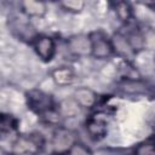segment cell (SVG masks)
Here are the masks:
<instances>
[{"mask_svg":"<svg viewBox=\"0 0 155 155\" xmlns=\"http://www.w3.org/2000/svg\"><path fill=\"white\" fill-rule=\"evenodd\" d=\"M79 140L78 133L62 125L58 126L56 128H53L52 131V136H51V153L53 154H67L69 151V149Z\"/></svg>","mask_w":155,"mask_h":155,"instance_id":"obj_3","label":"cell"},{"mask_svg":"<svg viewBox=\"0 0 155 155\" xmlns=\"http://www.w3.org/2000/svg\"><path fill=\"white\" fill-rule=\"evenodd\" d=\"M56 109H57V111L59 113V115L62 116L63 120L76 117L82 110L81 107L78 104V102L74 99L73 96L65 97V98L61 99L59 102H57Z\"/></svg>","mask_w":155,"mask_h":155,"instance_id":"obj_14","label":"cell"},{"mask_svg":"<svg viewBox=\"0 0 155 155\" xmlns=\"http://www.w3.org/2000/svg\"><path fill=\"white\" fill-rule=\"evenodd\" d=\"M51 80L58 87H68L71 86L76 81V71L71 65L63 64L53 68L50 73Z\"/></svg>","mask_w":155,"mask_h":155,"instance_id":"obj_10","label":"cell"},{"mask_svg":"<svg viewBox=\"0 0 155 155\" xmlns=\"http://www.w3.org/2000/svg\"><path fill=\"white\" fill-rule=\"evenodd\" d=\"M117 58V57H116ZM116 74L119 81H137L142 80V75L132 61L119 58L116 63Z\"/></svg>","mask_w":155,"mask_h":155,"instance_id":"obj_12","label":"cell"},{"mask_svg":"<svg viewBox=\"0 0 155 155\" xmlns=\"http://www.w3.org/2000/svg\"><path fill=\"white\" fill-rule=\"evenodd\" d=\"M132 155H155V136L138 143L133 148Z\"/></svg>","mask_w":155,"mask_h":155,"instance_id":"obj_16","label":"cell"},{"mask_svg":"<svg viewBox=\"0 0 155 155\" xmlns=\"http://www.w3.org/2000/svg\"><path fill=\"white\" fill-rule=\"evenodd\" d=\"M74 99L78 102V104L81 107V109L92 110L96 109L101 98V94L97 93L93 88L87 86H79L73 91Z\"/></svg>","mask_w":155,"mask_h":155,"instance_id":"obj_8","label":"cell"},{"mask_svg":"<svg viewBox=\"0 0 155 155\" xmlns=\"http://www.w3.org/2000/svg\"><path fill=\"white\" fill-rule=\"evenodd\" d=\"M67 50L76 58L91 56V42L88 34H75L67 39Z\"/></svg>","mask_w":155,"mask_h":155,"instance_id":"obj_7","label":"cell"},{"mask_svg":"<svg viewBox=\"0 0 155 155\" xmlns=\"http://www.w3.org/2000/svg\"><path fill=\"white\" fill-rule=\"evenodd\" d=\"M91 42V57L97 61H107L115 56L111 35L103 29H94L88 33Z\"/></svg>","mask_w":155,"mask_h":155,"instance_id":"obj_2","label":"cell"},{"mask_svg":"<svg viewBox=\"0 0 155 155\" xmlns=\"http://www.w3.org/2000/svg\"><path fill=\"white\" fill-rule=\"evenodd\" d=\"M50 155H67V154H53V153H51Z\"/></svg>","mask_w":155,"mask_h":155,"instance_id":"obj_20","label":"cell"},{"mask_svg":"<svg viewBox=\"0 0 155 155\" xmlns=\"http://www.w3.org/2000/svg\"><path fill=\"white\" fill-rule=\"evenodd\" d=\"M140 5L147 7V8H149L150 11L155 12V1H144V2H140Z\"/></svg>","mask_w":155,"mask_h":155,"instance_id":"obj_19","label":"cell"},{"mask_svg":"<svg viewBox=\"0 0 155 155\" xmlns=\"http://www.w3.org/2000/svg\"><path fill=\"white\" fill-rule=\"evenodd\" d=\"M8 28L11 29L12 34L19 40L25 44L31 45L36 36L40 34L35 30L34 25L30 23V19L22 15V17H13L8 21Z\"/></svg>","mask_w":155,"mask_h":155,"instance_id":"obj_5","label":"cell"},{"mask_svg":"<svg viewBox=\"0 0 155 155\" xmlns=\"http://www.w3.org/2000/svg\"><path fill=\"white\" fill-rule=\"evenodd\" d=\"M24 102L27 108L38 116H41L51 110H53L57 105L53 96L41 88H29L24 93Z\"/></svg>","mask_w":155,"mask_h":155,"instance_id":"obj_1","label":"cell"},{"mask_svg":"<svg viewBox=\"0 0 155 155\" xmlns=\"http://www.w3.org/2000/svg\"><path fill=\"white\" fill-rule=\"evenodd\" d=\"M67 155H93L92 150L82 142L78 140L67 153Z\"/></svg>","mask_w":155,"mask_h":155,"instance_id":"obj_18","label":"cell"},{"mask_svg":"<svg viewBox=\"0 0 155 155\" xmlns=\"http://www.w3.org/2000/svg\"><path fill=\"white\" fill-rule=\"evenodd\" d=\"M111 10L116 17V19L122 24L127 25L134 22V8L128 1H115L110 4Z\"/></svg>","mask_w":155,"mask_h":155,"instance_id":"obj_13","label":"cell"},{"mask_svg":"<svg viewBox=\"0 0 155 155\" xmlns=\"http://www.w3.org/2000/svg\"><path fill=\"white\" fill-rule=\"evenodd\" d=\"M19 11L27 18H44L47 15V4L41 0H23L19 2Z\"/></svg>","mask_w":155,"mask_h":155,"instance_id":"obj_11","label":"cell"},{"mask_svg":"<svg viewBox=\"0 0 155 155\" xmlns=\"http://www.w3.org/2000/svg\"><path fill=\"white\" fill-rule=\"evenodd\" d=\"M31 47L39 59L44 63H50L57 53V42L47 34H39L33 41Z\"/></svg>","mask_w":155,"mask_h":155,"instance_id":"obj_6","label":"cell"},{"mask_svg":"<svg viewBox=\"0 0 155 155\" xmlns=\"http://www.w3.org/2000/svg\"><path fill=\"white\" fill-rule=\"evenodd\" d=\"M111 41H113L115 56L117 58H122V59H127V61H132L133 62V59L136 58L137 53L132 48L131 44L128 42L127 38L125 36V34L122 33L121 29H119L117 31H115L111 35Z\"/></svg>","mask_w":155,"mask_h":155,"instance_id":"obj_9","label":"cell"},{"mask_svg":"<svg viewBox=\"0 0 155 155\" xmlns=\"http://www.w3.org/2000/svg\"><path fill=\"white\" fill-rule=\"evenodd\" d=\"M153 61H154V65H155V52H154V57H153Z\"/></svg>","mask_w":155,"mask_h":155,"instance_id":"obj_21","label":"cell"},{"mask_svg":"<svg viewBox=\"0 0 155 155\" xmlns=\"http://www.w3.org/2000/svg\"><path fill=\"white\" fill-rule=\"evenodd\" d=\"M58 6L68 13L78 15L85 10L86 2L84 0H63V1L58 2Z\"/></svg>","mask_w":155,"mask_h":155,"instance_id":"obj_17","label":"cell"},{"mask_svg":"<svg viewBox=\"0 0 155 155\" xmlns=\"http://www.w3.org/2000/svg\"><path fill=\"white\" fill-rule=\"evenodd\" d=\"M0 130L1 134H12L16 133L18 134L19 130V120L10 113H2L1 114V120H0Z\"/></svg>","mask_w":155,"mask_h":155,"instance_id":"obj_15","label":"cell"},{"mask_svg":"<svg viewBox=\"0 0 155 155\" xmlns=\"http://www.w3.org/2000/svg\"><path fill=\"white\" fill-rule=\"evenodd\" d=\"M107 114L102 111H96L87 116L84 121V128L86 134L92 142H101L108 134V121Z\"/></svg>","mask_w":155,"mask_h":155,"instance_id":"obj_4","label":"cell"}]
</instances>
